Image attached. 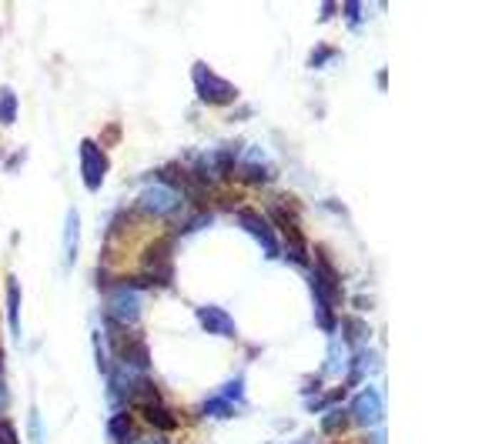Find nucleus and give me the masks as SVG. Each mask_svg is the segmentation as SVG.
Returning <instances> with one entry per match:
<instances>
[{
    "mask_svg": "<svg viewBox=\"0 0 502 444\" xmlns=\"http://www.w3.org/2000/svg\"><path fill=\"white\" fill-rule=\"evenodd\" d=\"M108 334H111V351H114V358H118L124 368L148 374L151 358H148V344H144V337L134 334V331H128V327L111 324V321H108Z\"/></svg>",
    "mask_w": 502,
    "mask_h": 444,
    "instance_id": "obj_1",
    "label": "nucleus"
},
{
    "mask_svg": "<svg viewBox=\"0 0 502 444\" xmlns=\"http://www.w3.org/2000/svg\"><path fill=\"white\" fill-rule=\"evenodd\" d=\"M141 311H144V291H138V287H118V291L108 294L111 324L131 331V327L141 321Z\"/></svg>",
    "mask_w": 502,
    "mask_h": 444,
    "instance_id": "obj_2",
    "label": "nucleus"
},
{
    "mask_svg": "<svg viewBox=\"0 0 502 444\" xmlns=\"http://www.w3.org/2000/svg\"><path fill=\"white\" fill-rule=\"evenodd\" d=\"M191 77H195L198 97L205 100V104H211V107H225V104H231V100L238 97V90H235V87H231L225 77L211 74V70H208V64H195Z\"/></svg>",
    "mask_w": 502,
    "mask_h": 444,
    "instance_id": "obj_3",
    "label": "nucleus"
},
{
    "mask_svg": "<svg viewBox=\"0 0 502 444\" xmlns=\"http://www.w3.org/2000/svg\"><path fill=\"white\" fill-rule=\"evenodd\" d=\"M181 204H185L181 191H175V187H168V184H151L138 197V207L148 211L151 217H175L181 211Z\"/></svg>",
    "mask_w": 502,
    "mask_h": 444,
    "instance_id": "obj_4",
    "label": "nucleus"
},
{
    "mask_svg": "<svg viewBox=\"0 0 502 444\" xmlns=\"http://www.w3.org/2000/svg\"><path fill=\"white\" fill-rule=\"evenodd\" d=\"M104 174H108V154L101 151V144L81 141V177H84L88 191H101Z\"/></svg>",
    "mask_w": 502,
    "mask_h": 444,
    "instance_id": "obj_5",
    "label": "nucleus"
},
{
    "mask_svg": "<svg viewBox=\"0 0 502 444\" xmlns=\"http://www.w3.org/2000/svg\"><path fill=\"white\" fill-rule=\"evenodd\" d=\"M241 404H245V381L235 378V381H228L218 394H211V398H208L205 414H211V418H231Z\"/></svg>",
    "mask_w": 502,
    "mask_h": 444,
    "instance_id": "obj_6",
    "label": "nucleus"
},
{
    "mask_svg": "<svg viewBox=\"0 0 502 444\" xmlns=\"http://www.w3.org/2000/svg\"><path fill=\"white\" fill-rule=\"evenodd\" d=\"M238 221H241V228H245L251 238L262 244V250L268 254V258H278V254H282V244H278V238H275L272 224H268L258 211H248V207H245V211L238 214Z\"/></svg>",
    "mask_w": 502,
    "mask_h": 444,
    "instance_id": "obj_7",
    "label": "nucleus"
},
{
    "mask_svg": "<svg viewBox=\"0 0 502 444\" xmlns=\"http://www.w3.org/2000/svg\"><path fill=\"white\" fill-rule=\"evenodd\" d=\"M272 217H275V224H278V231H282V238L288 240V248H292V250H288V258L308 268V258H305V234L298 231L295 214H288V211H282L278 204H272Z\"/></svg>",
    "mask_w": 502,
    "mask_h": 444,
    "instance_id": "obj_8",
    "label": "nucleus"
},
{
    "mask_svg": "<svg viewBox=\"0 0 502 444\" xmlns=\"http://www.w3.org/2000/svg\"><path fill=\"white\" fill-rule=\"evenodd\" d=\"M198 321H201V327H205L208 334H221V337H238V327H235V321H231L228 311H221L218 304H201L198 307Z\"/></svg>",
    "mask_w": 502,
    "mask_h": 444,
    "instance_id": "obj_9",
    "label": "nucleus"
},
{
    "mask_svg": "<svg viewBox=\"0 0 502 444\" xmlns=\"http://www.w3.org/2000/svg\"><path fill=\"white\" fill-rule=\"evenodd\" d=\"M382 411H385V404H382V394L375 388H365L352 401V414H355V421H362V424H375L379 418H382Z\"/></svg>",
    "mask_w": 502,
    "mask_h": 444,
    "instance_id": "obj_10",
    "label": "nucleus"
},
{
    "mask_svg": "<svg viewBox=\"0 0 502 444\" xmlns=\"http://www.w3.org/2000/svg\"><path fill=\"white\" fill-rule=\"evenodd\" d=\"M241 177L248 184H265L268 181V157H265L262 147H248L241 154Z\"/></svg>",
    "mask_w": 502,
    "mask_h": 444,
    "instance_id": "obj_11",
    "label": "nucleus"
},
{
    "mask_svg": "<svg viewBox=\"0 0 502 444\" xmlns=\"http://www.w3.org/2000/svg\"><path fill=\"white\" fill-rule=\"evenodd\" d=\"M141 404V418L151 428H158V431H178V418L168 408H164V401L161 404H154V401H138Z\"/></svg>",
    "mask_w": 502,
    "mask_h": 444,
    "instance_id": "obj_12",
    "label": "nucleus"
},
{
    "mask_svg": "<svg viewBox=\"0 0 502 444\" xmlns=\"http://www.w3.org/2000/svg\"><path fill=\"white\" fill-rule=\"evenodd\" d=\"M77 244H81V217H77V211H67V221H64V260H67V268L77 260Z\"/></svg>",
    "mask_w": 502,
    "mask_h": 444,
    "instance_id": "obj_13",
    "label": "nucleus"
},
{
    "mask_svg": "<svg viewBox=\"0 0 502 444\" xmlns=\"http://www.w3.org/2000/svg\"><path fill=\"white\" fill-rule=\"evenodd\" d=\"M108 434H111V441L128 444L134 438V414L131 411H114L111 414V421H108Z\"/></svg>",
    "mask_w": 502,
    "mask_h": 444,
    "instance_id": "obj_14",
    "label": "nucleus"
},
{
    "mask_svg": "<svg viewBox=\"0 0 502 444\" xmlns=\"http://www.w3.org/2000/svg\"><path fill=\"white\" fill-rule=\"evenodd\" d=\"M7 297H11V331L14 337H21V284H17V278L7 281Z\"/></svg>",
    "mask_w": 502,
    "mask_h": 444,
    "instance_id": "obj_15",
    "label": "nucleus"
},
{
    "mask_svg": "<svg viewBox=\"0 0 502 444\" xmlns=\"http://www.w3.org/2000/svg\"><path fill=\"white\" fill-rule=\"evenodd\" d=\"M345 341H349L355 351H362L365 347V341H369V327L362 324L359 317H352V321H345Z\"/></svg>",
    "mask_w": 502,
    "mask_h": 444,
    "instance_id": "obj_16",
    "label": "nucleus"
},
{
    "mask_svg": "<svg viewBox=\"0 0 502 444\" xmlns=\"http://www.w3.org/2000/svg\"><path fill=\"white\" fill-rule=\"evenodd\" d=\"M17 120V94L14 90H0V124H14Z\"/></svg>",
    "mask_w": 502,
    "mask_h": 444,
    "instance_id": "obj_17",
    "label": "nucleus"
},
{
    "mask_svg": "<svg viewBox=\"0 0 502 444\" xmlns=\"http://www.w3.org/2000/svg\"><path fill=\"white\" fill-rule=\"evenodd\" d=\"M369 364H372V351H369V347H362L359 358H352V364H349V384H355V381L365 378Z\"/></svg>",
    "mask_w": 502,
    "mask_h": 444,
    "instance_id": "obj_18",
    "label": "nucleus"
},
{
    "mask_svg": "<svg viewBox=\"0 0 502 444\" xmlns=\"http://www.w3.org/2000/svg\"><path fill=\"white\" fill-rule=\"evenodd\" d=\"M345 424H349V414L345 411H332L322 418V428H325V431H342Z\"/></svg>",
    "mask_w": 502,
    "mask_h": 444,
    "instance_id": "obj_19",
    "label": "nucleus"
},
{
    "mask_svg": "<svg viewBox=\"0 0 502 444\" xmlns=\"http://www.w3.org/2000/svg\"><path fill=\"white\" fill-rule=\"evenodd\" d=\"M342 341H332V354H328V364H325V374H339L342 371Z\"/></svg>",
    "mask_w": 502,
    "mask_h": 444,
    "instance_id": "obj_20",
    "label": "nucleus"
},
{
    "mask_svg": "<svg viewBox=\"0 0 502 444\" xmlns=\"http://www.w3.org/2000/svg\"><path fill=\"white\" fill-rule=\"evenodd\" d=\"M31 438H34L37 444H47V441H44V424H41V411H37V408L31 411Z\"/></svg>",
    "mask_w": 502,
    "mask_h": 444,
    "instance_id": "obj_21",
    "label": "nucleus"
},
{
    "mask_svg": "<svg viewBox=\"0 0 502 444\" xmlns=\"http://www.w3.org/2000/svg\"><path fill=\"white\" fill-rule=\"evenodd\" d=\"M345 14H349V21H352V23H359L362 7H359V4H349V7H345Z\"/></svg>",
    "mask_w": 502,
    "mask_h": 444,
    "instance_id": "obj_22",
    "label": "nucleus"
},
{
    "mask_svg": "<svg viewBox=\"0 0 502 444\" xmlns=\"http://www.w3.org/2000/svg\"><path fill=\"white\" fill-rule=\"evenodd\" d=\"M0 361H4V351H0Z\"/></svg>",
    "mask_w": 502,
    "mask_h": 444,
    "instance_id": "obj_23",
    "label": "nucleus"
}]
</instances>
